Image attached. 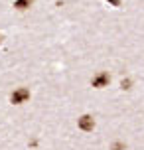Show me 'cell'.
Returning a JSON list of instances; mask_svg holds the SVG:
<instances>
[{
	"mask_svg": "<svg viewBox=\"0 0 144 150\" xmlns=\"http://www.w3.org/2000/svg\"><path fill=\"white\" fill-rule=\"evenodd\" d=\"M30 99V91L26 89V87H20V89H16L12 95H10V101L14 103V105H22Z\"/></svg>",
	"mask_w": 144,
	"mask_h": 150,
	"instance_id": "6da1fadb",
	"label": "cell"
},
{
	"mask_svg": "<svg viewBox=\"0 0 144 150\" xmlns=\"http://www.w3.org/2000/svg\"><path fill=\"white\" fill-rule=\"evenodd\" d=\"M109 83H111V77H109V73L101 71V73H97L95 77H93L91 85H93V87H97V89H103V87H107Z\"/></svg>",
	"mask_w": 144,
	"mask_h": 150,
	"instance_id": "7a4b0ae2",
	"label": "cell"
},
{
	"mask_svg": "<svg viewBox=\"0 0 144 150\" xmlns=\"http://www.w3.org/2000/svg\"><path fill=\"white\" fill-rule=\"evenodd\" d=\"M79 128L85 130V132H91L93 128H95V120H93L91 115H83V117L79 119Z\"/></svg>",
	"mask_w": 144,
	"mask_h": 150,
	"instance_id": "3957f363",
	"label": "cell"
},
{
	"mask_svg": "<svg viewBox=\"0 0 144 150\" xmlns=\"http://www.w3.org/2000/svg\"><path fill=\"white\" fill-rule=\"evenodd\" d=\"M32 4H34V0H16L14 8H18V10H26V8H30Z\"/></svg>",
	"mask_w": 144,
	"mask_h": 150,
	"instance_id": "277c9868",
	"label": "cell"
},
{
	"mask_svg": "<svg viewBox=\"0 0 144 150\" xmlns=\"http://www.w3.org/2000/svg\"><path fill=\"white\" fill-rule=\"evenodd\" d=\"M124 148H126V144H124V142H114L113 144V150H124Z\"/></svg>",
	"mask_w": 144,
	"mask_h": 150,
	"instance_id": "5b68a950",
	"label": "cell"
},
{
	"mask_svg": "<svg viewBox=\"0 0 144 150\" xmlns=\"http://www.w3.org/2000/svg\"><path fill=\"white\" fill-rule=\"evenodd\" d=\"M121 87H122V89H130V79H122Z\"/></svg>",
	"mask_w": 144,
	"mask_h": 150,
	"instance_id": "8992f818",
	"label": "cell"
},
{
	"mask_svg": "<svg viewBox=\"0 0 144 150\" xmlns=\"http://www.w3.org/2000/svg\"><path fill=\"white\" fill-rule=\"evenodd\" d=\"M107 2H111V4H114V6H121V0H107Z\"/></svg>",
	"mask_w": 144,
	"mask_h": 150,
	"instance_id": "52a82bcc",
	"label": "cell"
},
{
	"mask_svg": "<svg viewBox=\"0 0 144 150\" xmlns=\"http://www.w3.org/2000/svg\"><path fill=\"white\" fill-rule=\"evenodd\" d=\"M0 42H2V36H0Z\"/></svg>",
	"mask_w": 144,
	"mask_h": 150,
	"instance_id": "ba28073f",
	"label": "cell"
}]
</instances>
